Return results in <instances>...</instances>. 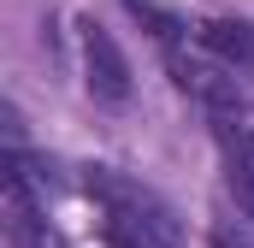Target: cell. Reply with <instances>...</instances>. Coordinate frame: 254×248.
Returning a JSON list of instances; mask_svg holds the SVG:
<instances>
[{
	"label": "cell",
	"mask_w": 254,
	"mask_h": 248,
	"mask_svg": "<svg viewBox=\"0 0 254 248\" xmlns=\"http://www.w3.org/2000/svg\"><path fill=\"white\" fill-rule=\"evenodd\" d=\"M83 195H89L95 213H101L107 248H178L184 243L178 213H172L148 184H136L125 172H113V166H89Z\"/></svg>",
	"instance_id": "1"
},
{
	"label": "cell",
	"mask_w": 254,
	"mask_h": 248,
	"mask_svg": "<svg viewBox=\"0 0 254 248\" xmlns=\"http://www.w3.org/2000/svg\"><path fill=\"white\" fill-rule=\"evenodd\" d=\"M77 30H83V71H89V95H95V101H107V107L130 101V65H125V54H119V42H113L95 18H83Z\"/></svg>",
	"instance_id": "3"
},
{
	"label": "cell",
	"mask_w": 254,
	"mask_h": 248,
	"mask_svg": "<svg viewBox=\"0 0 254 248\" xmlns=\"http://www.w3.org/2000/svg\"><path fill=\"white\" fill-rule=\"evenodd\" d=\"M213 248H249V243H237L231 231H213Z\"/></svg>",
	"instance_id": "6"
},
{
	"label": "cell",
	"mask_w": 254,
	"mask_h": 248,
	"mask_svg": "<svg viewBox=\"0 0 254 248\" xmlns=\"http://www.w3.org/2000/svg\"><path fill=\"white\" fill-rule=\"evenodd\" d=\"M6 237H12V248H65L60 231L48 225V207L36 201L30 160H24L18 142H12V154H6Z\"/></svg>",
	"instance_id": "2"
},
{
	"label": "cell",
	"mask_w": 254,
	"mask_h": 248,
	"mask_svg": "<svg viewBox=\"0 0 254 248\" xmlns=\"http://www.w3.org/2000/svg\"><path fill=\"white\" fill-rule=\"evenodd\" d=\"M219 154H225V184L237 207L254 219V130L243 119H219Z\"/></svg>",
	"instance_id": "4"
},
{
	"label": "cell",
	"mask_w": 254,
	"mask_h": 248,
	"mask_svg": "<svg viewBox=\"0 0 254 248\" xmlns=\"http://www.w3.org/2000/svg\"><path fill=\"white\" fill-rule=\"evenodd\" d=\"M195 42H201L207 54L231 60L237 71H254V30H249V24H231V18H207V24L195 30Z\"/></svg>",
	"instance_id": "5"
}]
</instances>
